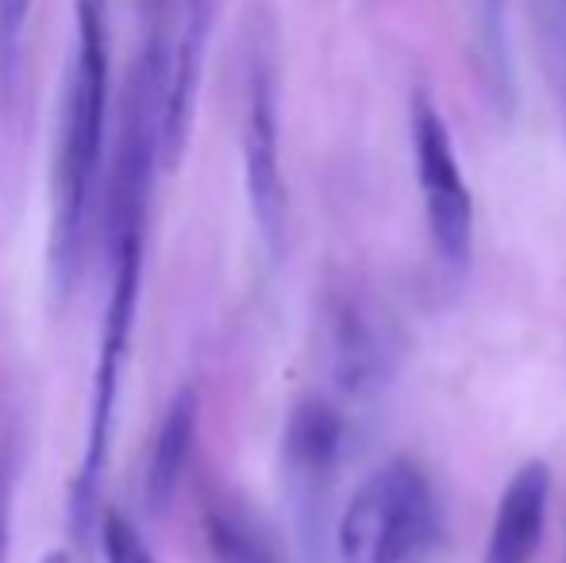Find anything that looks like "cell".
I'll list each match as a JSON object with an SVG mask.
<instances>
[{"mask_svg": "<svg viewBox=\"0 0 566 563\" xmlns=\"http://www.w3.org/2000/svg\"><path fill=\"white\" fill-rule=\"evenodd\" d=\"M108 155V0H74V46L62 93L51 170V293L66 305L77 290L90 228L105 189Z\"/></svg>", "mask_w": 566, "mask_h": 563, "instance_id": "obj_1", "label": "cell"}, {"mask_svg": "<svg viewBox=\"0 0 566 563\" xmlns=\"http://www.w3.org/2000/svg\"><path fill=\"white\" fill-rule=\"evenodd\" d=\"M201 533L212 563H282L266 521L224 487L201 490Z\"/></svg>", "mask_w": 566, "mask_h": 563, "instance_id": "obj_9", "label": "cell"}, {"mask_svg": "<svg viewBox=\"0 0 566 563\" xmlns=\"http://www.w3.org/2000/svg\"><path fill=\"white\" fill-rule=\"evenodd\" d=\"M552 502V467L544 459H528L505 482L493 510V525L485 536L482 563H532L547 529Z\"/></svg>", "mask_w": 566, "mask_h": 563, "instance_id": "obj_7", "label": "cell"}, {"mask_svg": "<svg viewBox=\"0 0 566 563\" xmlns=\"http://www.w3.org/2000/svg\"><path fill=\"white\" fill-rule=\"evenodd\" d=\"M12 502H15V448L0 444V563H8L12 549Z\"/></svg>", "mask_w": 566, "mask_h": 563, "instance_id": "obj_13", "label": "cell"}, {"mask_svg": "<svg viewBox=\"0 0 566 563\" xmlns=\"http://www.w3.org/2000/svg\"><path fill=\"white\" fill-rule=\"evenodd\" d=\"M409 128L432 256L448 279H462L470 267V251H474V197L462 178L448 121L424 90L412 93Z\"/></svg>", "mask_w": 566, "mask_h": 563, "instance_id": "obj_3", "label": "cell"}, {"mask_svg": "<svg viewBox=\"0 0 566 563\" xmlns=\"http://www.w3.org/2000/svg\"><path fill=\"white\" fill-rule=\"evenodd\" d=\"M97 544H101V556L105 563H158L155 552H150L147 536L139 533L132 518L116 505L101 510L97 521Z\"/></svg>", "mask_w": 566, "mask_h": 563, "instance_id": "obj_12", "label": "cell"}, {"mask_svg": "<svg viewBox=\"0 0 566 563\" xmlns=\"http://www.w3.org/2000/svg\"><path fill=\"white\" fill-rule=\"evenodd\" d=\"M343 444H347V421L328 398H305L293 406L282 436V459L308 529H321L324 502H328L343 459Z\"/></svg>", "mask_w": 566, "mask_h": 563, "instance_id": "obj_5", "label": "cell"}, {"mask_svg": "<svg viewBox=\"0 0 566 563\" xmlns=\"http://www.w3.org/2000/svg\"><path fill=\"white\" fill-rule=\"evenodd\" d=\"M436 490L409 456L374 467L336 521L339 563H428L436 549Z\"/></svg>", "mask_w": 566, "mask_h": 563, "instance_id": "obj_2", "label": "cell"}, {"mask_svg": "<svg viewBox=\"0 0 566 563\" xmlns=\"http://www.w3.org/2000/svg\"><path fill=\"white\" fill-rule=\"evenodd\" d=\"M243 181L251 217L270 256L285 251L290 225V189L282 170V113H277V62L266 39L247 51L243 77Z\"/></svg>", "mask_w": 566, "mask_h": 563, "instance_id": "obj_4", "label": "cell"}, {"mask_svg": "<svg viewBox=\"0 0 566 563\" xmlns=\"http://www.w3.org/2000/svg\"><path fill=\"white\" fill-rule=\"evenodd\" d=\"M43 563H70V556H66V552H46Z\"/></svg>", "mask_w": 566, "mask_h": 563, "instance_id": "obj_14", "label": "cell"}, {"mask_svg": "<svg viewBox=\"0 0 566 563\" xmlns=\"http://www.w3.org/2000/svg\"><path fill=\"white\" fill-rule=\"evenodd\" d=\"M328 347H332V375L339 390L355 402H366L389 383L397 363V344L389 324L374 305L358 298H339L332 305L328 321Z\"/></svg>", "mask_w": 566, "mask_h": 563, "instance_id": "obj_6", "label": "cell"}, {"mask_svg": "<svg viewBox=\"0 0 566 563\" xmlns=\"http://www.w3.org/2000/svg\"><path fill=\"white\" fill-rule=\"evenodd\" d=\"M559 101H563V108H566V90H563V93H559Z\"/></svg>", "mask_w": 566, "mask_h": 563, "instance_id": "obj_15", "label": "cell"}, {"mask_svg": "<svg viewBox=\"0 0 566 563\" xmlns=\"http://www.w3.org/2000/svg\"><path fill=\"white\" fill-rule=\"evenodd\" d=\"M478 20V43H482V66L493 97L513 105V54H509L505 0H470Z\"/></svg>", "mask_w": 566, "mask_h": 563, "instance_id": "obj_10", "label": "cell"}, {"mask_svg": "<svg viewBox=\"0 0 566 563\" xmlns=\"http://www.w3.org/2000/svg\"><path fill=\"white\" fill-rule=\"evenodd\" d=\"M197 417H201V402H197L193 386H181L166 406L163 421L155 428V444L147 456V475H143V502L150 513H166L178 494L181 479L189 471L197 444Z\"/></svg>", "mask_w": 566, "mask_h": 563, "instance_id": "obj_8", "label": "cell"}, {"mask_svg": "<svg viewBox=\"0 0 566 563\" xmlns=\"http://www.w3.org/2000/svg\"><path fill=\"white\" fill-rule=\"evenodd\" d=\"M31 4L35 0H0V113H8L20 93Z\"/></svg>", "mask_w": 566, "mask_h": 563, "instance_id": "obj_11", "label": "cell"}]
</instances>
